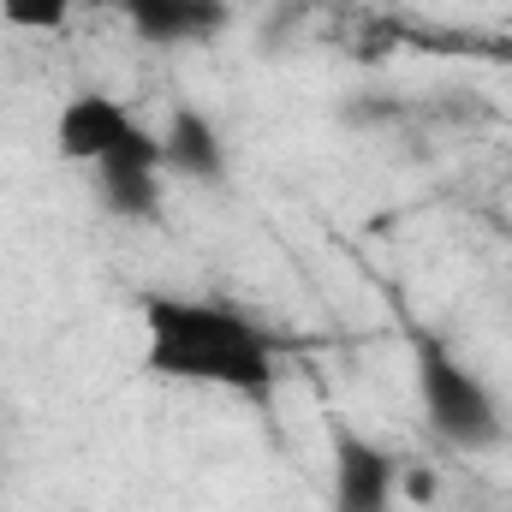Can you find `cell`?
<instances>
[{"label": "cell", "mask_w": 512, "mask_h": 512, "mask_svg": "<svg viewBox=\"0 0 512 512\" xmlns=\"http://www.w3.org/2000/svg\"><path fill=\"white\" fill-rule=\"evenodd\" d=\"M66 18H72V0H0V24L18 36H54L66 30Z\"/></svg>", "instance_id": "ba28073f"}, {"label": "cell", "mask_w": 512, "mask_h": 512, "mask_svg": "<svg viewBox=\"0 0 512 512\" xmlns=\"http://www.w3.org/2000/svg\"><path fill=\"white\" fill-rule=\"evenodd\" d=\"M286 6H316V0H286Z\"/></svg>", "instance_id": "30bf717a"}, {"label": "cell", "mask_w": 512, "mask_h": 512, "mask_svg": "<svg viewBox=\"0 0 512 512\" xmlns=\"http://www.w3.org/2000/svg\"><path fill=\"white\" fill-rule=\"evenodd\" d=\"M155 143H161V173H167V179L221 185V179L233 173L227 137H221V126H215L203 108H173V114L161 120V131H155Z\"/></svg>", "instance_id": "52a82bcc"}, {"label": "cell", "mask_w": 512, "mask_h": 512, "mask_svg": "<svg viewBox=\"0 0 512 512\" xmlns=\"http://www.w3.org/2000/svg\"><path fill=\"white\" fill-rule=\"evenodd\" d=\"M143 364L179 387H215L262 405L280 387V340L227 298L149 292L143 298Z\"/></svg>", "instance_id": "6da1fadb"}, {"label": "cell", "mask_w": 512, "mask_h": 512, "mask_svg": "<svg viewBox=\"0 0 512 512\" xmlns=\"http://www.w3.org/2000/svg\"><path fill=\"white\" fill-rule=\"evenodd\" d=\"M399 471V447L352 423L328 429V512H399Z\"/></svg>", "instance_id": "3957f363"}, {"label": "cell", "mask_w": 512, "mask_h": 512, "mask_svg": "<svg viewBox=\"0 0 512 512\" xmlns=\"http://www.w3.org/2000/svg\"><path fill=\"white\" fill-rule=\"evenodd\" d=\"M411 364H417L423 423H429V435L441 447H453V453H489V447L507 441V405H501V393L483 382L441 334H417Z\"/></svg>", "instance_id": "7a4b0ae2"}, {"label": "cell", "mask_w": 512, "mask_h": 512, "mask_svg": "<svg viewBox=\"0 0 512 512\" xmlns=\"http://www.w3.org/2000/svg\"><path fill=\"white\" fill-rule=\"evenodd\" d=\"M435 501H441V471L405 453V471H399V507H435Z\"/></svg>", "instance_id": "9c48e42d"}, {"label": "cell", "mask_w": 512, "mask_h": 512, "mask_svg": "<svg viewBox=\"0 0 512 512\" xmlns=\"http://www.w3.org/2000/svg\"><path fill=\"white\" fill-rule=\"evenodd\" d=\"M143 48H209L233 30V0H108Z\"/></svg>", "instance_id": "8992f818"}, {"label": "cell", "mask_w": 512, "mask_h": 512, "mask_svg": "<svg viewBox=\"0 0 512 512\" xmlns=\"http://www.w3.org/2000/svg\"><path fill=\"white\" fill-rule=\"evenodd\" d=\"M137 131H143V120L131 114L120 96H108V90H78V96H66L60 114H54V155H60V161H78V167H102L114 149H126Z\"/></svg>", "instance_id": "5b68a950"}, {"label": "cell", "mask_w": 512, "mask_h": 512, "mask_svg": "<svg viewBox=\"0 0 512 512\" xmlns=\"http://www.w3.org/2000/svg\"><path fill=\"white\" fill-rule=\"evenodd\" d=\"M90 179H96V203H102L114 221H131V227L161 221L167 173H161V143H155V126H143L126 149H114L102 167H90Z\"/></svg>", "instance_id": "277c9868"}]
</instances>
